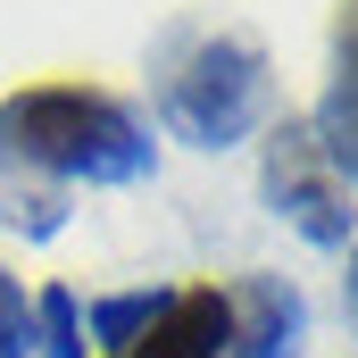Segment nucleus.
Here are the masks:
<instances>
[{
	"instance_id": "obj_4",
	"label": "nucleus",
	"mask_w": 358,
	"mask_h": 358,
	"mask_svg": "<svg viewBox=\"0 0 358 358\" xmlns=\"http://www.w3.org/2000/svg\"><path fill=\"white\" fill-rule=\"evenodd\" d=\"M308 334V300L283 275H250L242 292H225V358H300Z\"/></svg>"
},
{
	"instance_id": "obj_3",
	"label": "nucleus",
	"mask_w": 358,
	"mask_h": 358,
	"mask_svg": "<svg viewBox=\"0 0 358 358\" xmlns=\"http://www.w3.org/2000/svg\"><path fill=\"white\" fill-rule=\"evenodd\" d=\"M267 208L317 250H350L358 242V208H350V183L325 167V150L308 142V117H275L267 134Z\"/></svg>"
},
{
	"instance_id": "obj_6",
	"label": "nucleus",
	"mask_w": 358,
	"mask_h": 358,
	"mask_svg": "<svg viewBox=\"0 0 358 358\" xmlns=\"http://www.w3.org/2000/svg\"><path fill=\"white\" fill-rule=\"evenodd\" d=\"M117 358H225V292L200 283V292H176V308Z\"/></svg>"
},
{
	"instance_id": "obj_7",
	"label": "nucleus",
	"mask_w": 358,
	"mask_h": 358,
	"mask_svg": "<svg viewBox=\"0 0 358 358\" xmlns=\"http://www.w3.org/2000/svg\"><path fill=\"white\" fill-rule=\"evenodd\" d=\"M167 308H176V283H142V292H108V300H92V317H84L92 342H84V350H108V358L134 350Z\"/></svg>"
},
{
	"instance_id": "obj_5",
	"label": "nucleus",
	"mask_w": 358,
	"mask_h": 358,
	"mask_svg": "<svg viewBox=\"0 0 358 358\" xmlns=\"http://www.w3.org/2000/svg\"><path fill=\"white\" fill-rule=\"evenodd\" d=\"M308 142H317L325 167L358 192V0H334V67H325L317 117H308Z\"/></svg>"
},
{
	"instance_id": "obj_9",
	"label": "nucleus",
	"mask_w": 358,
	"mask_h": 358,
	"mask_svg": "<svg viewBox=\"0 0 358 358\" xmlns=\"http://www.w3.org/2000/svg\"><path fill=\"white\" fill-rule=\"evenodd\" d=\"M34 350V300H25V283L0 267V358H25Z\"/></svg>"
},
{
	"instance_id": "obj_8",
	"label": "nucleus",
	"mask_w": 358,
	"mask_h": 358,
	"mask_svg": "<svg viewBox=\"0 0 358 358\" xmlns=\"http://www.w3.org/2000/svg\"><path fill=\"white\" fill-rule=\"evenodd\" d=\"M34 350L42 358H84V300L67 283H42L34 292Z\"/></svg>"
},
{
	"instance_id": "obj_1",
	"label": "nucleus",
	"mask_w": 358,
	"mask_h": 358,
	"mask_svg": "<svg viewBox=\"0 0 358 358\" xmlns=\"http://www.w3.org/2000/svg\"><path fill=\"white\" fill-rule=\"evenodd\" d=\"M0 167H34L50 183H142L159 167L150 125L100 84H25L0 100Z\"/></svg>"
},
{
	"instance_id": "obj_2",
	"label": "nucleus",
	"mask_w": 358,
	"mask_h": 358,
	"mask_svg": "<svg viewBox=\"0 0 358 358\" xmlns=\"http://www.w3.org/2000/svg\"><path fill=\"white\" fill-rule=\"evenodd\" d=\"M275 117V67L250 34H176L159 67V125L192 150H234Z\"/></svg>"
},
{
	"instance_id": "obj_10",
	"label": "nucleus",
	"mask_w": 358,
	"mask_h": 358,
	"mask_svg": "<svg viewBox=\"0 0 358 358\" xmlns=\"http://www.w3.org/2000/svg\"><path fill=\"white\" fill-rule=\"evenodd\" d=\"M350 308H358V242H350Z\"/></svg>"
}]
</instances>
